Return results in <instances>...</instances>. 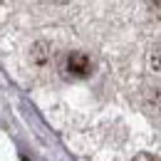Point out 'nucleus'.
<instances>
[{"instance_id":"1","label":"nucleus","mask_w":161,"mask_h":161,"mask_svg":"<svg viewBox=\"0 0 161 161\" xmlns=\"http://www.w3.org/2000/svg\"><path fill=\"white\" fill-rule=\"evenodd\" d=\"M64 72H67V77L82 80V77H87L92 72V60L84 52H69L64 57Z\"/></svg>"},{"instance_id":"2","label":"nucleus","mask_w":161,"mask_h":161,"mask_svg":"<svg viewBox=\"0 0 161 161\" xmlns=\"http://www.w3.org/2000/svg\"><path fill=\"white\" fill-rule=\"evenodd\" d=\"M134 161H159L156 156H149V154H141V156H136Z\"/></svg>"}]
</instances>
